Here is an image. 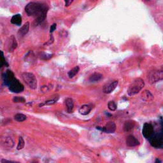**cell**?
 <instances>
[{"mask_svg":"<svg viewBox=\"0 0 163 163\" xmlns=\"http://www.w3.org/2000/svg\"><path fill=\"white\" fill-rule=\"evenodd\" d=\"M92 110V107L89 105H84L81 106L79 108L80 114L82 115H87L89 114Z\"/></svg>","mask_w":163,"mask_h":163,"instance_id":"obj_17","label":"cell"},{"mask_svg":"<svg viewBox=\"0 0 163 163\" xmlns=\"http://www.w3.org/2000/svg\"><path fill=\"white\" fill-rule=\"evenodd\" d=\"M141 99L146 102H150L154 100V96L148 90H145L141 92Z\"/></svg>","mask_w":163,"mask_h":163,"instance_id":"obj_13","label":"cell"},{"mask_svg":"<svg viewBox=\"0 0 163 163\" xmlns=\"http://www.w3.org/2000/svg\"><path fill=\"white\" fill-rule=\"evenodd\" d=\"M108 108L110 111H115L117 109V105L114 101H109L108 103Z\"/></svg>","mask_w":163,"mask_h":163,"instance_id":"obj_27","label":"cell"},{"mask_svg":"<svg viewBox=\"0 0 163 163\" xmlns=\"http://www.w3.org/2000/svg\"><path fill=\"white\" fill-rule=\"evenodd\" d=\"M135 127V122L133 121H125L124 124V130L125 132L131 131Z\"/></svg>","mask_w":163,"mask_h":163,"instance_id":"obj_19","label":"cell"},{"mask_svg":"<svg viewBox=\"0 0 163 163\" xmlns=\"http://www.w3.org/2000/svg\"><path fill=\"white\" fill-rule=\"evenodd\" d=\"M147 79L150 84H154L157 82L163 81V67L160 69H154L150 71Z\"/></svg>","mask_w":163,"mask_h":163,"instance_id":"obj_4","label":"cell"},{"mask_svg":"<svg viewBox=\"0 0 163 163\" xmlns=\"http://www.w3.org/2000/svg\"><path fill=\"white\" fill-rule=\"evenodd\" d=\"M58 100H59V97H55L54 99L47 100V101H45V103H42V104H40V105H39V106H43L44 105H54V104L56 103V102H57Z\"/></svg>","mask_w":163,"mask_h":163,"instance_id":"obj_23","label":"cell"},{"mask_svg":"<svg viewBox=\"0 0 163 163\" xmlns=\"http://www.w3.org/2000/svg\"><path fill=\"white\" fill-rule=\"evenodd\" d=\"M56 27H57V24H56L55 23H54L53 24L50 26V33H52L54 32L55 30V29H56Z\"/></svg>","mask_w":163,"mask_h":163,"instance_id":"obj_29","label":"cell"},{"mask_svg":"<svg viewBox=\"0 0 163 163\" xmlns=\"http://www.w3.org/2000/svg\"><path fill=\"white\" fill-rule=\"evenodd\" d=\"M101 130L106 133H114L116 130V124L114 122H108Z\"/></svg>","mask_w":163,"mask_h":163,"instance_id":"obj_11","label":"cell"},{"mask_svg":"<svg viewBox=\"0 0 163 163\" xmlns=\"http://www.w3.org/2000/svg\"><path fill=\"white\" fill-rule=\"evenodd\" d=\"M1 145L4 148L11 149L14 146V141L10 136H5L1 138Z\"/></svg>","mask_w":163,"mask_h":163,"instance_id":"obj_7","label":"cell"},{"mask_svg":"<svg viewBox=\"0 0 163 163\" xmlns=\"http://www.w3.org/2000/svg\"><path fill=\"white\" fill-rule=\"evenodd\" d=\"M145 86V82L141 78L135 79L129 85L127 89V94L129 96H133L140 92Z\"/></svg>","mask_w":163,"mask_h":163,"instance_id":"obj_2","label":"cell"},{"mask_svg":"<svg viewBox=\"0 0 163 163\" xmlns=\"http://www.w3.org/2000/svg\"><path fill=\"white\" fill-rule=\"evenodd\" d=\"M103 78V75L99 73H94L89 77V81L90 82H96L101 81Z\"/></svg>","mask_w":163,"mask_h":163,"instance_id":"obj_20","label":"cell"},{"mask_svg":"<svg viewBox=\"0 0 163 163\" xmlns=\"http://www.w3.org/2000/svg\"><path fill=\"white\" fill-rule=\"evenodd\" d=\"M118 84L119 82L117 81H113L107 83V84H106L104 85L103 89V92L105 93V94H110V93L113 92L117 87Z\"/></svg>","mask_w":163,"mask_h":163,"instance_id":"obj_9","label":"cell"},{"mask_svg":"<svg viewBox=\"0 0 163 163\" xmlns=\"http://www.w3.org/2000/svg\"><path fill=\"white\" fill-rule=\"evenodd\" d=\"M11 23L13 24L16 25V26H20L21 24H22V16L20 14H16L14 15L11 18Z\"/></svg>","mask_w":163,"mask_h":163,"instance_id":"obj_18","label":"cell"},{"mask_svg":"<svg viewBox=\"0 0 163 163\" xmlns=\"http://www.w3.org/2000/svg\"><path fill=\"white\" fill-rule=\"evenodd\" d=\"M3 66H9V64L7 63L6 59H5V58L4 57V54L3 52L1 51V67H3Z\"/></svg>","mask_w":163,"mask_h":163,"instance_id":"obj_28","label":"cell"},{"mask_svg":"<svg viewBox=\"0 0 163 163\" xmlns=\"http://www.w3.org/2000/svg\"><path fill=\"white\" fill-rule=\"evenodd\" d=\"M8 47H9V52H12L17 49V42L14 35L11 36L9 38V43H8Z\"/></svg>","mask_w":163,"mask_h":163,"instance_id":"obj_14","label":"cell"},{"mask_svg":"<svg viewBox=\"0 0 163 163\" xmlns=\"http://www.w3.org/2000/svg\"><path fill=\"white\" fill-rule=\"evenodd\" d=\"M74 0H65V7H68L73 2Z\"/></svg>","mask_w":163,"mask_h":163,"instance_id":"obj_30","label":"cell"},{"mask_svg":"<svg viewBox=\"0 0 163 163\" xmlns=\"http://www.w3.org/2000/svg\"><path fill=\"white\" fill-rule=\"evenodd\" d=\"M3 80L4 84L6 85H9L10 82L14 80L15 77L14 73L10 70V69H7V70L3 74Z\"/></svg>","mask_w":163,"mask_h":163,"instance_id":"obj_10","label":"cell"},{"mask_svg":"<svg viewBox=\"0 0 163 163\" xmlns=\"http://www.w3.org/2000/svg\"><path fill=\"white\" fill-rule=\"evenodd\" d=\"M126 145L130 147H136L140 145V141L134 136L129 135L126 138Z\"/></svg>","mask_w":163,"mask_h":163,"instance_id":"obj_12","label":"cell"},{"mask_svg":"<svg viewBox=\"0 0 163 163\" xmlns=\"http://www.w3.org/2000/svg\"><path fill=\"white\" fill-rule=\"evenodd\" d=\"M142 134L145 138L149 139L154 135L153 126H152L150 124H148V123L144 124L142 129Z\"/></svg>","mask_w":163,"mask_h":163,"instance_id":"obj_8","label":"cell"},{"mask_svg":"<svg viewBox=\"0 0 163 163\" xmlns=\"http://www.w3.org/2000/svg\"><path fill=\"white\" fill-rule=\"evenodd\" d=\"M22 78L28 86L31 89L37 88V80L34 75L29 72H24L22 74Z\"/></svg>","mask_w":163,"mask_h":163,"instance_id":"obj_3","label":"cell"},{"mask_svg":"<svg viewBox=\"0 0 163 163\" xmlns=\"http://www.w3.org/2000/svg\"><path fill=\"white\" fill-rule=\"evenodd\" d=\"M40 89H41L42 91L44 92H47L49 91V87H48L47 85H44V86H42Z\"/></svg>","mask_w":163,"mask_h":163,"instance_id":"obj_32","label":"cell"},{"mask_svg":"<svg viewBox=\"0 0 163 163\" xmlns=\"http://www.w3.org/2000/svg\"><path fill=\"white\" fill-rule=\"evenodd\" d=\"M80 70L79 66H77L74 67L73 69H71L70 71L68 72V77L69 79H73V77L79 73Z\"/></svg>","mask_w":163,"mask_h":163,"instance_id":"obj_21","label":"cell"},{"mask_svg":"<svg viewBox=\"0 0 163 163\" xmlns=\"http://www.w3.org/2000/svg\"><path fill=\"white\" fill-rule=\"evenodd\" d=\"M91 1H98V0H90Z\"/></svg>","mask_w":163,"mask_h":163,"instance_id":"obj_33","label":"cell"},{"mask_svg":"<svg viewBox=\"0 0 163 163\" xmlns=\"http://www.w3.org/2000/svg\"><path fill=\"white\" fill-rule=\"evenodd\" d=\"M8 87H9V89L10 91L14 93L22 92L24 89V87L22 83H20V82L16 78H15L10 82V84L8 85Z\"/></svg>","mask_w":163,"mask_h":163,"instance_id":"obj_5","label":"cell"},{"mask_svg":"<svg viewBox=\"0 0 163 163\" xmlns=\"http://www.w3.org/2000/svg\"><path fill=\"white\" fill-rule=\"evenodd\" d=\"M162 134H163V130H162Z\"/></svg>","mask_w":163,"mask_h":163,"instance_id":"obj_35","label":"cell"},{"mask_svg":"<svg viewBox=\"0 0 163 163\" xmlns=\"http://www.w3.org/2000/svg\"><path fill=\"white\" fill-rule=\"evenodd\" d=\"M13 101L16 103H24L26 102V99L22 97V96H15V97L13 98Z\"/></svg>","mask_w":163,"mask_h":163,"instance_id":"obj_26","label":"cell"},{"mask_svg":"<svg viewBox=\"0 0 163 163\" xmlns=\"http://www.w3.org/2000/svg\"><path fill=\"white\" fill-rule=\"evenodd\" d=\"M24 145H25V141L24 140V139L22 136H20L19 138H18V142L17 147V149L18 150H22L24 147Z\"/></svg>","mask_w":163,"mask_h":163,"instance_id":"obj_25","label":"cell"},{"mask_svg":"<svg viewBox=\"0 0 163 163\" xmlns=\"http://www.w3.org/2000/svg\"><path fill=\"white\" fill-rule=\"evenodd\" d=\"M29 29V22H27L25 24H24L22 27L18 29L17 34L18 37H22L28 33Z\"/></svg>","mask_w":163,"mask_h":163,"instance_id":"obj_15","label":"cell"},{"mask_svg":"<svg viewBox=\"0 0 163 163\" xmlns=\"http://www.w3.org/2000/svg\"><path fill=\"white\" fill-rule=\"evenodd\" d=\"M14 119L17 122H23L27 119V117L22 114H17L14 115Z\"/></svg>","mask_w":163,"mask_h":163,"instance_id":"obj_22","label":"cell"},{"mask_svg":"<svg viewBox=\"0 0 163 163\" xmlns=\"http://www.w3.org/2000/svg\"><path fill=\"white\" fill-rule=\"evenodd\" d=\"M52 55H50V54H46V55H42L41 56V58L43 59H49L51 58L52 56Z\"/></svg>","mask_w":163,"mask_h":163,"instance_id":"obj_31","label":"cell"},{"mask_svg":"<svg viewBox=\"0 0 163 163\" xmlns=\"http://www.w3.org/2000/svg\"><path fill=\"white\" fill-rule=\"evenodd\" d=\"M48 7L45 4L39 2H30L25 7V12L28 15L35 18L36 24H39L47 17Z\"/></svg>","mask_w":163,"mask_h":163,"instance_id":"obj_1","label":"cell"},{"mask_svg":"<svg viewBox=\"0 0 163 163\" xmlns=\"http://www.w3.org/2000/svg\"><path fill=\"white\" fill-rule=\"evenodd\" d=\"M145 1H150V0H145Z\"/></svg>","mask_w":163,"mask_h":163,"instance_id":"obj_34","label":"cell"},{"mask_svg":"<svg viewBox=\"0 0 163 163\" xmlns=\"http://www.w3.org/2000/svg\"><path fill=\"white\" fill-rule=\"evenodd\" d=\"M65 106L66 108V110L68 113H72L74 108V102L73 99L71 98H68L65 100Z\"/></svg>","mask_w":163,"mask_h":163,"instance_id":"obj_16","label":"cell"},{"mask_svg":"<svg viewBox=\"0 0 163 163\" xmlns=\"http://www.w3.org/2000/svg\"><path fill=\"white\" fill-rule=\"evenodd\" d=\"M150 143L155 148H161L163 147V137L159 135H152L149 138Z\"/></svg>","mask_w":163,"mask_h":163,"instance_id":"obj_6","label":"cell"},{"mask_svg":"<svg viewBox=\"0 0 163 163\" xmlns=\"http://www.w3.org/2000/svg\"><path fill=\"white\" fill-rule=\"evenodd\" d=\"M29 54H26V57H25V61H26V62H29V63H32L33 62H35V56H34V54H33V52L31 51V57H29Z\"/></svg>","mask_w":163,"mask_h":163,"instance_id":"obj_24","label":"cell"}]
</instances>
